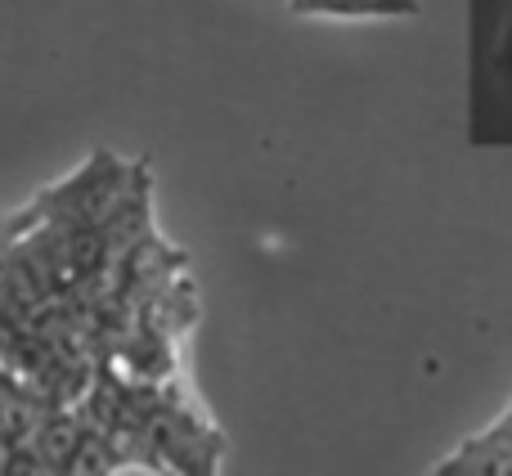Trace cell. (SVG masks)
Listing matches in <instances>:
<instances>
[{"instance_id": "cell-1", "label": "cell", "mask_w": 512, "mask_h": 476, "mask_svg": "<svg viewBox=\"0 0 512 476\" xmlns=\"http://www.w3.org/2000/svg\"><path fill=\"white\" fill-rule=\"evenodd\" d=\"M122 176H126L122 162L99 153V158H90L86 171H77L72 180H63L59 189H50V194L41 198V212L50 216L59 230H81V225L99 221L104 207L122 194Z\"/></svg>"}, {"instance_id": "cell-2", "label": "cell", "mask_w": 512, "mask_h": 476, "mask_svg": "<svg viewBox=\"0 0 512 476\" xmlns=\"http://www.w3.org/2000/svg\"><path fill=\"white\" fill-rule=\"evenodd\" d=\"M436 476H512V400L490 427L472 432L450 459L432 468Z\"/></svg>"}, {"instance_id": "cell-3", "label": "cell", "mask_w": 512, "mask_h": 476, "mask_svg": "<svg viewBox=\"0 0 512 476\" xmlns=\"http://www.w3.org/2000/svg\"><path fill=\"white\" fill-rule=\"evenodd\" d=\"M297 18H414L418 0H288Z\"/></svg>"}]
</instances>
